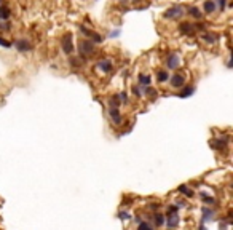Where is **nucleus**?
<instances>
[{
  "instance_id": "b1692460",
  "label": "nucleus",
  "mask_w": 233,
  "mask_h": 230,
  "mask_svg": "<svg viewBox=\"0 0 233 230\" xmlns=\"http://www.w3.org/2000/svg\"><path fill=\"white\" fill-rule=\"evenodd\" d=\"M200 197H201V200H203L204 203H209V205H212V203H214V198H212V197H208L206 193H203V192L200 193Z\"/></svg>"
},
{
  "instance_id": "1a4fd4ad",
  "label": "nucleus",
  "mask_w": 233,
  "mask_h": 230,
  "mask_svg": "<svg viewBox=\"0 0 233 230\" xmlns=\"http://www.w3.org/2000/svg\"><path fill=\"white\" fill-rule=\"evenodd\" d=\"M110 120L114 121V125H121V121H123V118H121V114H120V110L118 109H110Z\"/></svg>"
},
{
  "instance_id": "dca6fc26",
  "label": "nucleus",
  "mask_w": 233,
  "mask_h": 230,
  "mask_svg": "<svg viewBox=\"0 0 233 230\" xmlns=\"http://www.w3.org/2000/svg\"><path fill=\"white\" fill-rule=\"evenodd\" d=\"M153 222H155V225H157V227H161L164 222H166V218H164L163 214H160V213H158V214H155V216H153Z\"/></svg>"
},
{
  "instance_id": "bb28decb",
  "label": "nucleus",
  "mask_w": 233,
  "mask_h": 230,
  "mask_svg": "<svg viewBox=\"0 0 233 230\" xmlns=\"http://www.w3.org/2000/svg\"><path fill=\"white\" fill-rule=\"evenodd\" d=\"M118 99L123 101V102H126V101H128V94H126V91H121V93L118 94Z\"/></svg>"
},
{
  "instance_id": "c85d7f7f",
  "label": "nucleus",
  "mask_w": 233,
  "mask_h": 230,
  "mask_svg": "<svg viewBox=\"0 0 233 230\" xmlns=\"http://www.w3.org/2000/svg\"><path fill=\"white\" fill-rule=\"evenodd\" d=\"M225 2H227V0H217V7L221 10H224L225 8Z\"/></svg>"
},
{
  "instance_id": "4468645a",
  "label": "nucleus",
  "mask_w": 233,
  "mask_h": 230,
  "mask_svg": "<svg viewBox=\"0 0 233 230\" xmlns=\"http://www.w3.org/2000/svg\"><path fill=\"white\" fill-rule=\"evenodd\" d=\"M193 93H195V88H193V86H185L184 91H181L177 96H179V98H188V96H192Z\"/></svg>"
},
{
  "instance_id": "7ed1b4c3",
  "label": "nucleus",
  "mask_w": 233,
  "mask_h": 230,
  "mask_svg": "<svg viewBox=\"0 0 233 230\" xmlns=\"http://www.w3.org/2000/svg\"><path fill=\"white\" fill-rule=\"evenodd\" d=\"M62 51L66 53V55H70V53L74 51V45H72V35L67 34L64 38H62Z\"/></svg>"
},
{
  "instance_id": "20e7f679",
  "label": "nucleus",
  "mask_w": 233,
  "mask_h": 230,
  "mask_svg": "<svg viewBox=\"0 0 233 230\" xmlns=\"http://www.w3.org/2000/svg\"><path fill=\"white\" fill-rule=\"evenodd\" d=\"M80 31L83 32L85 35H88V37H91V42L93 43H101L102 42V37L98 34V32H93V31H88L85 26H80Z\"/></svg>"
},
{
  "instance_id": "9b49d317",
  "label": "nucleus",
  "mask_w": 233,
  "mask_h": 230,
  "mask_svg": "<svg viewBox=\"0 0 233 230\" xmlns=\"http://www.w3.org/2000/svg\"><path fill=\"white\" fill-rule=\"evenodd\" d=\"M179 31L185 35H190V34H193V24H190V22H181L179 24Z\"/></svg>"
},
{
  "instance_id": "4be33fe9",
  "label": "nucleus",
  "mask_w": 233,
  "mask_h": 230,
  "mask_svg": "<svg viewBox=\"0 0 233 230\" xmlns=\"http://www.w3.org/2000/svg\"><path fill=\"white\" fill-rule=\"evenodd\" d=\"M168 77H169V75H168V72H166V71H160V72H158V82H161V83H163V82H166Z\"/></svg>"
},
{
  "instance_id": "6e6552de",
  "label": "nucleus",
  "mask_w": 233,
  "mask_h": 230,
  "mask_svg": "<svg viewBox=\"0 0 233 230\" xmlns=\"http://www.w3.org/2000/svg\"><path fill=\"white\" fill-rule=\"evenodd\" d=\"M112 61L110 59H102V61H99L98 62V69H101L102 72H110L112 71Z\"/></svg>"
},
{
  "instance_id": "423d86ee",
  "label": "nucleus",
  "mask_w": 233,
  "mask_h": 230,
  "mask_svg": "<svg viewBox=\"0 0 233 230\" xmlns=\"http://www.w3.org/2000/svg\"><path fill=\"white\" fill-rule=\"evenodd\" d=\"M15 46L18 51L21 53H26V51H29L31 50V43H29V40H26V38H19L15 42Z\"/></svg>"
},
{
  "instance_id": "f03ea898",
  "label": "nucleus",
  "mask_w": 233,
  "mask_h": 230,
  "mask_svg": "<svg viewBox=\"0 0 233 230\" xmlns=\"http://www.w3.org/2000/svg\"><path fill=\"white\" fill-rule=\"evenodd\" d=\"M184 15V8L181 7V5H174V7H171L169 10H166L164 11V18H169V19H174V18H179V16H182Z\"/></svg>"
},
{
  "instance_id": "a878e982",
  "label": "nucleus",
  "mask_w": 233,
  "mask_h": 230,
  "mask_svg": "<svg viewBox=\"0 0 233 230\" xmlns=\"http://www.w3.org/2000/svg\"><path fill=\"white\" fill-rule=\"evenodd\" d=\"M118 218H120L121 221H128V219H131V214H129V213H125V211H121V213H118Z\"/></svg>"
},
{
  "instance_id": "c756f323",
  "label": "nucleus",
  "mask_w": 233,
  "mask_h": 230,
  "mask_svg": "<svg viewBox=\"0 0 233 230\" xmlns=\"http://www.w3.org/2000/svg\"><path fill=\"white\" fill-rule=\"evenodd\" d=\"M133 93L136 94V96H142V93L139 91V88H133Z\"/></svg>"
},
{
  "instance_id": "aec40b11",
  "label": "nucleus",
  "mask_w": 233,
  "mask_h": 230,
  "mask_svg": "<svg viewBox=\"0 0 233 230\" xmlns=\"http://www.w3.org/2000/svg\"><path fill=\"white\" fill-rule=\"evenodd\" d=\"M139 83L144 85V86H148L150 83H152V78H150L148 75H141L139 77Z\"/></svg>"
},
{
  "instance_id": "f3484780",
  "label": "nucleus",
  "mask_w": 233,
  "mask_h": 230,
  "mask_svg": "<svg viewBox=\"0 0 233 230\" xmlns=\"http://www.w3.org/2000/svg\"><path fill=\"white\" fill-rule=\"evenodd\" d=\"M203 8H204V11H206V13H212L216 10V3L212 2V0H208V2H204Z\"/></svg>"
},
{
  "instance_id": "ddd939ff",
  "label": "nucleus",
  "mask_w": 233,
  "mask_h": 230,
  "mask_svg": "<svg viewBox=\"0 0 233 230\" xmlns=\"http://www.w3.org/2000/svg\"><path fill=\"white\" fill-rule=\"evenodd\" d=\"M214 216V211L209 209V208H203V218H201V224H204L206 221H209Z\"/></svg>"
},
{
  "instance_id": "2f4dec72",
  "label": "nucleus",
  "mask_w": 233,
  "mask_h": 230,
  "mask_svg": "<svg viewBox=\"0 0 233 230\" xmlns=\"http://www.w3.org/2000/svg\"><path fill=\"white\" fill-rule=\"evenodd\" d=\"M0 2H2V0H0Z\"/></svg>"
},
{
  "instance_id": "39448f33",
  "label": "nucleus",
  "mask_w": 233,
  "mask_h": 230,
  "mask_svg": "<svg viewBox=\"0 0 233 230\" xmlns=\"http://www.w3.org/2000/svg\"><path fill=\"white\" fill-rule=\"evenodd\" d=\"M166 225L169 228H174L179 225V214L177 213H168L166 214Z\"/></svg>"
},
{
  "instance_id": "cd10ccee",
  "label": "nucleus",
  "mask_w": 233,
  "mask_h": 230,
  "mask_svg": "<svg viewBox=\"0 0 233 230\" xmlns=\"http://www.w3.org/2000/svg\"><path fill=\"white\" fill-rule=\"evenodd\" d=\"M0 45H2V46H5V48L11 46V43H10V42H7V40H3L2 37H0Z\"/></svg>"
},
{
  "instance_id": "5701e85b",
  "label": "nucleus",
  "mask_w": 233,
  "mask_h": 230,
  "mask_svg": "<svg viewBox=\"0 0 233 230\" xmlns=\"http://www.w3.org/2000/svg\"><path fill=\"white\" fill-rule=\"evenodd\" d=\"M109 105H110V109H118V105H120V99H118V96L112 98L110 102H109Z\"/></svg>"
},
{
  "instance_id": "0eeeda50",
  "label": "nucleus",
  "mask_w": 233,
  "mask_h": 230,
  "mask_svg": "<svg viewBox=\"0 0 233 230\" xmlns=\"http://www.w3.org/2000/svg\"><path fill=\"white\" fill-rule=\"evenodd\" d=\"M184 83H185V77H184V75L174 74V75L171 77V85H172L174 88H182Z\"/></svg>"
},
{
  "instance_id": "a211bd4d",
  "label": "nucleus",
  "mask_w": 233,
  "mask_h": 230,
  "mask_svg": "<svg viewBox=\"0 0 233 230\" xmlns=\"http://www.w3.org/2000/svg\"><path fill=\"white\" fill-rule=\"evenodd\" d=\"M188 15L193 16V18H197V19L201 18V13H200V10H198L197 7H190V8H188Z\"/></svg>"
},
{
  "instance_id": "f8f14e48",
  "label": "nucleus",
  "mask_w": 233,
  "mask_h": 230,
  "mask_svg": "<svg viewBox=\"0 0 233 230\" xmlns=\"http://www.w3.org/2000/svg\"><path fill=\"white\" fill-rule=\"evenodd\" d=\"M228 144V138H222V139H212L211 145L214 149H225V145Z\"/></svg>"
},
{
  "instance_id": "393cba45",
  "label": "nucleus",
  "mask_w": 233,
  "mask_h": 230,
  "mask_svg": "<svg viewBox=\"0 0 233 230\" xmlns=\"http://www.w3.org/2000/svg\"><path fill=\"white\" fill-rule=\"evenodd\" d=\"M138 230H152V227H150V224H148V222H145V221H141V222H139V227H138Z\"/></svg>"
},
{
  "instance_id": "2eb2a0df",
  "label": "nucleus",
  "mask_w": 233,
  "mask_h": 230,
  "mask_svg": "<svg viewBox=\"0 0 233 230\" xmlns=\"http://www.w3.org/2000/svg\"><path fill=\"white\" fill-rule=\"evenodd\" d=\"M179 193L185 195L187 198H192V197H193V190H192V188H188L187 185H181V187H179Z\"/></svg>"
},
{
  "instance_id": "6ab92c4d",
  "label": "nucleus",
  "mask_w": 233,
  "mask_h": 230,
  "mask_svg": "<svg viewBox=\"0 0 233 230\" xmlns=\"http://www.w3.org/2000/svg\"><path fill=\"white\" fill-rule=\"evenodd\" d=\"M8 18H10V10H8L7 7H2V8H0V19L5 21V19H8Z\"/></svg>"
},
{
  "instance_id": "f257e3e1",
  "label": "nucleus",
  "mask_w": 233,
  "mask_h": 230,
  "mask_svg": "<svg viewBox=\"0 0 233 230\" xmlns=\"http://www.w3.org/2000/svg\"><path fill=\"white\" fill-rule=\"evenodd\" d=\"M78 51L81 56H90L94 53V43L90 42V40H81L78 43Z\"/></svg>"
},
{
  "instance_id": "412c9836",
  "label": "nucleus",
  "mask_w": 233,
  "mask_h": 230,
  "mask_svg": "<svg viewBox=\"0 0 233 230\" xmlns=\"http://www.w3.org/2000/svg\"><path fill=\"white\" fill-rule=\"evenodd\" d=\"M201 38H203V42H206V43H214V42H216L214 35H212V34H206V32L201 35Z\"/></svg>"
},
{
  "instance_id": "7c9ffc66",
  "label": "nucleus",
  "mask_w": 233,
  "mask_h": 230,
  "mask_svg": "<svg viewBox=\"0 0 233 230\" xmlns=\"http://www.w3.org/2000/svg\"><path fill=\"white\" fill-rule=\"evenodd\" d=\"M200 230H206V227H204V225L201 224V227H200Z\"/></svg>"
},
{
  "instance_id": "9d476101",
  "label": "nucleus",
  "mask_w": 233,
  "mask_h": 230,
  "mask_svg": "<svg viewBox=\"0 0 233 230\" xmlns=\"http://www.w3.org/2000/svg\"><path fill=\"white\" fill-rule=\"evenodd\" d=\"M179 64H181L179 56H177V55H169V58H168V64H166L169 69H177V67H179Z\"/></svg>"
}]
</instances>
